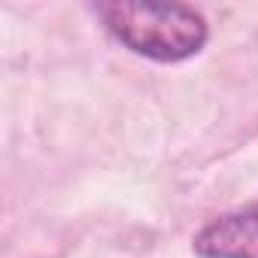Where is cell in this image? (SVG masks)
I'll use <instances>...</instances> for the list:
<instances>
[{
    "label": "cell",
    "instance_id": "6da1fadb",
    "mask_svg": "<svg viewBox=\"0 0 258 258\" xmlns=\"http://www.w3.org/2000/svg\"><path fill=\"white\" fill-rule=\"evenodd\" d=\"M94 13L115 43L158 64H176L198 55L210 37L204 13L173 0H115L97 4Z\"/></svg>",
    "mask_w": 258,
    "mask_h": 258
},
{
    "label": "cell",
    "instance_id": "7a4b0ae2",
    "mask_svg": "<svg viewBox=\"0 0 258 258\" xmlns=\"http://www.w3.org/2000/svg\"><path fill=\"white\" fill-rule=\"evenodd\" d=\"M191 246L201 258H258V201L207 222Z\"/></svg>",
    "mask_w": 258,
    "mask_h": 258
}]
</instances>
